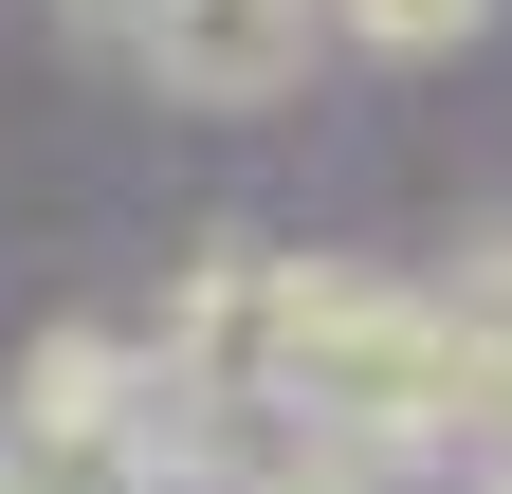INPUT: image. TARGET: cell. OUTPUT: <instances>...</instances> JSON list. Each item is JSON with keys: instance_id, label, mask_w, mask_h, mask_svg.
I'll use <instances>...</instances> for the list:
<instances>
[{"instance_id": "cell-3", "label": "cell", "mask_w": 512, "mask_h": 494, "mask_svg": "<svg viewBox=\"0 0 512 494\" xmlns=\"http://www.w3.org/2000/svg\"><path fill=\"white\" fill-rule=\"evenodd\" d=\"M55 19H74V37H110V55H128V37H147V0H55Z\"/></svg>"}, {"instance_id": "cell-2", "label": "cell", "mask_w": 512, "mask_h": 494, "mask_svg": "<svg viewBox=\"0 0 512 494\" xmlns=\"http://www.w3.org/2000/svg\"><path fill=\"white\" fill-rule=\"evenodd\" d=\"M494 0H330V55H458Z\"/></svg>"}, {"instance_id": "cell-1", "label": "cell", "mask_w": 512, "mask_h": 494, "mask_svg": "<svg viewBox=\"0 0 512 494\" xmlns=\"http://www.w3.org/2000/svg\"><path fill=\"white\" fill-rule=\"evenodd\" d=\"M128 55H147L183 110H275V92H311V55H330V0H147Z\"/></svg>"}, {"instance_id": "cell-4", "label": "cell", "mask_w": 512, "mask_h": 494, "mask_svg": "<svg viewBox=\"0 0 512 494\" xmlns=\"http://www.w3.org/2000/svg\"><path fill=\"white\" fill-rule=\"evenodd\" d=\"M458 476H476V494H512V440H476V458H458Z\"/></svg>"}]
</instances>
